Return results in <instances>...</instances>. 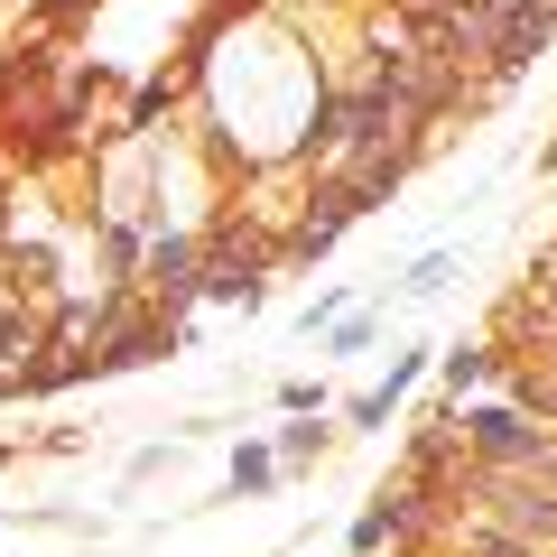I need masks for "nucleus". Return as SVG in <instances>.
<instances>
[{
    "label": "nucleus",
    "mask_w": 557,
    "mask_h": 557,
    "mask_svg": "<svg viewBox=\"0 0 557 557\" xmlns=\"http://www.w3.org/2000/svg\"><path fill=\"white\" fill-rule=\"evenodd\" d=\"M474 437L493 446V456H539V437H530V428H520L511 409H483V418H474Z\"/></svg>",
    "instance_id": "nucleus-1"
}]
</instances>
